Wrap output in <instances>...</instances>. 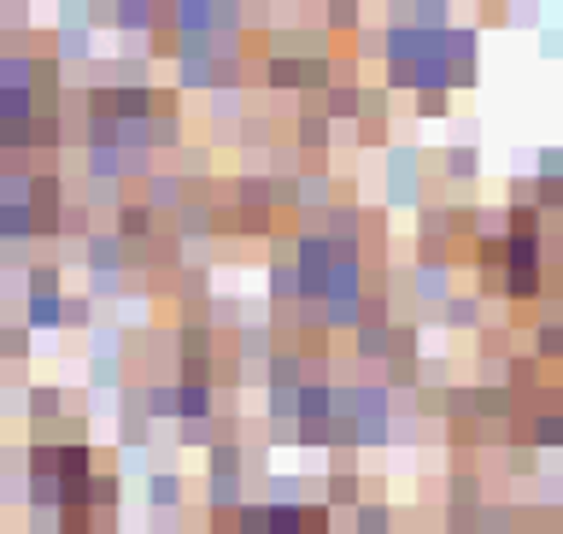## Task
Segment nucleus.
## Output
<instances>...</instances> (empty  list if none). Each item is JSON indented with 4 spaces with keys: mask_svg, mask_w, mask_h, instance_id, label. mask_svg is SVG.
Segmentation results:
<instances>
[{
    "mask_svg": "<svg viewBox=\"0 0 563 534\" xmlns=\"http://www.w3.org/2000/svg\"><path fill=\"white\" fill-rule=\"evenodd\" d=\"M30 418H59V388H36V393H30Z\"/></svg>",
    "mask_w": 563,
    "mask_h": 534,
    "instance_id": "obj_2",
    "label": "nucleus"
},
{
    "mask_svg": "<svg viewBox=\"0 0 563 534\" xmlns=\"http://www.w3.org/2000/svg\"><path fill=\"white\" fill-rule=\"evenodd\" d=\"M124 235H147V212H135V205H130V212H124Z\"/></svg>",
    "mask_w": 563,
    "mask_h": 534,
    "instance_id": "obj_3",
    "label": "nucleus"
},
{
    "mask_svg": "<svg viewBox=\"0 0 563 534\" xmlns=\"http://www.w3.org/2000/svg\"><path fill=\"white\" fill-rule=\"evenodd\" d=\"M65 305H59V270H36L30 277V330H59Z\"/></svg>",
    "mask_w": 563,
    "mask_h": 534,
    "instance_id": "obj_1",
    "label": "nucleus"
}]
</instances>
